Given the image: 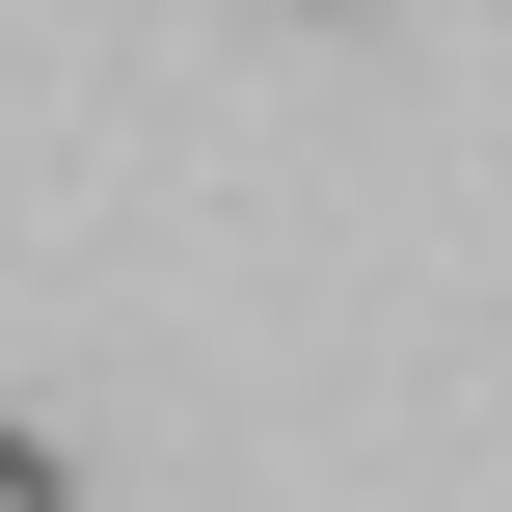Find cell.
<instances>
[{"label":"cell","mask_w":512,"mask_h":512,"mask_svg":"<svg viewBox=\"0 0 512 512\" xmlns=\"http://www.w3.org/2000/svg\"><path fill=\"white\" fill-rule=\"evenodd\" d=\"M0 512H81V459H54V432H0Z\"/></svg>","instance_id":"obj_1"}]
</instances>
